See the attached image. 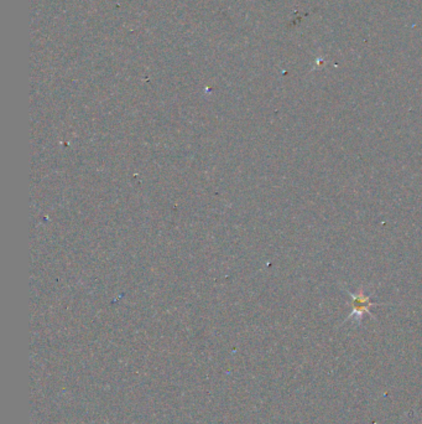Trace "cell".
<instances>
[{
    "mask_svg": "<svg viewBox=\"0 0 422 424\" xmlns=\"http://www.w3.org/2000/svg\"><path fill=\"white\" fill-rule=\"evenodd\" d=\"M348 296H351L352 299V312L349 314V317L346 319V322H348L349 319L356 317L357 320H360L363 317L364 314H368L372 317H374V315L370 312V308L374 306H380L377 303L372 301V296H367L364 293L363 289L359 290L358 293H352V292H348Z\"/></svg>",
    "mask_w": 422,
    "mask_h": 424,
    "instance_id": "6da1fadb",
    "label": "cell"
}]
</instances>
